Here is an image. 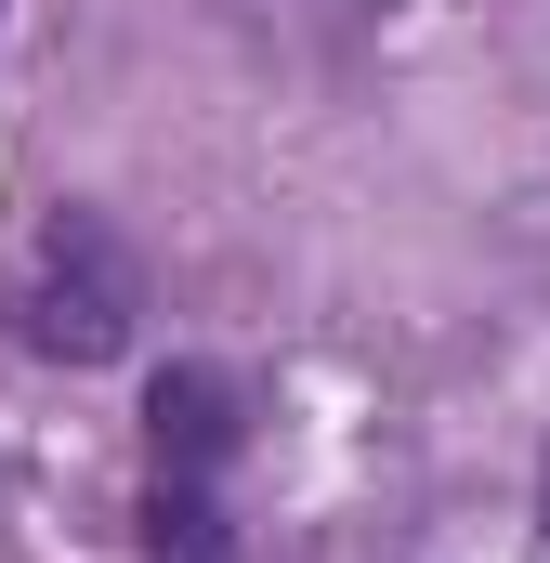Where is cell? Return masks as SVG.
<instances>
[{"mask_svg":"<svg viewBox=\"0 0 550 563\" xmlns=\"http://www.w3.org/2000/svg\"><path fill=\"white\" fill-rule=\"evenodd\" d=\"M26 341L66 354V367H106L132 341V263H119V236L92 210H66L40 236V263H26Z\"/></svg>","mask_w":550,"mask_h":563,"instance_id":"1","label":"cell"},{"mask_svg":"<svg viewBox=\"0 0 550 563\" xmlns=\"http://www.w3.org/2000/svg\"><path fill=\"white\" fill-rule=\"evenodd\" d=\"M144 432H157V472H223V459H237V394H223V367H170V380L144 394Z\"/></svg>","mask_w":550,"mask_h":563,"instance_id":"2","label":"cell"},{"mask_svg":"<svg viewBox=\"0 0 550 563\" xmlns=\"http://www.w3.org/2000/svg\"><path fill=\"white\" fill-rule=\"evenodd\" d=\"M144 551H157V563H223V511L197 498V472H157V498H144Z\"/></svg>","mask_w":550,"mask_h":563,"instance_id":"3","label":"cell"},{"mask_svg":"<svg viewBox=\"0 0 550 563\" xmlns=\"http://www.w3.org/2000/svg\"><path fill=\"white\" fill-rule=\"evenodd\" d=\"M538 551H550V525H538Z\"/></svg>","mask_w":550,"mask_h":563,"instance_id":"4","label":"cell"}]
</instances>
